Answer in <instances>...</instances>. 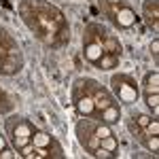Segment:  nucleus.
Wrapping results in <instances>:
<instances>
[{
  "label": "nucleus",
  "instance_id": "obj_1",
  "mask_svg": "<svg viewBox=\"0 0 159 159\" xmlns=\"http://www.w3.org/2000/svg\"><path fill=\"white\" fill-rule=\"evenodd\" d=\"M7 129H9V136H11V140H13L15 151H19L24 144L32 142V134H34V129H36V127L28 121V119L11 117V119L7 121Z\"/></svg>",
  "mask_w": 159,
  "mask_h": 159
},
{
  "label": "nucleus",
  "instance_id": "obj_2",
  "mask_svg": "<svg viewBox=\"0 0 159 159\" xmlns=\"http://www.w3.org/2000/svg\"><path fill=\"white\" fill-rule=\"evenodd\" d=\"M110 85H112V91H115L117 100L123 102V104H134L140 96V89L136 85V81L127 74H115L110 79Z\"/></svg>",
  "mask_w": 159,
  "mask_h": 159
},
{
  "label": "nucleus",
  "instance_id": "obj_3",
  "mask_svg": "<svg viewBox=\"0 0 159 159\" xmlns=\"http://www.w3.org/2000/svg\"><path fill=\"white\" fill-rule=\"evenodd\" d=\"M72 98H74V108L81 117H96L98 110H96V104L91 100V93L87 91V85H85V79H79L74 83V91H72Z\"/></svg>",
  "mask_w": 159,
  "mask_h": 159
},
{
  "label": "nucleus",
  "instance_id": "obj_4",
  "mask_svg": "<svg viewBox=\"0 0 159 159\" xmlns=\"http://www.w3.org/2000/svg\"><path fill=\"white\" fill-rule=\"evenodd\" d=\"M76 136H79V142L81 147L85 148L87 153H93L100 147V138L93 134V123L91 121H81L76 125Z\"/></svg>",
  "mask_w": 159,
  "mask_h": 159
},
{
  "label": "nucleus",
  "instance_id": "obj_5",
  "mask_svg": "<svg viewBox=\"0 0 159 159\" xmlns=\"http://www.w3.org/2000/svg\"><path fill=\"white\" fill-rule=\"evenodd\" d=\"M85 85H87V91L91 93V100H93V104H96V110H98V112L102 108L110 106V104L115 102V100H112V96H110V93L102 85H100V83L91 81V79H85Z\"/></svg>",
  "mask_w": 159,
  "mask_h": 159
},
{
  "label": "nucleus",
  "instance_id": "obj_6",
  "mask_svg": "<svg viewBox=\"0 0 159 159\" xmlns=\"http://www.w3.org/2000/svg\"><path fill=\"white\" fill-rule=\"evenodd\" d=\"M110 19H112V24L117 25V28H132L136 24V13L127 4H121V7H117L112 11Z\"/></svg>",
  "mask_w": 159,
  "mask_h": 159
},
{
  "label": "nucleus",
  "instance_id": "obj_7",
  "mask_svg": "<svg viewBox=\"0 0 159 159\" xmlns=\"http://www.w3.org/2000/svg\"><path fill=\"white\" fill-rule=\"evenodd\" d=\"M106 51H104V47L100 45V43H96V40H89V38H83V55H85V60L89 61V64H98V60L104 55Z\"/></svg>",
  "mask_w": 159,
  "mask_h": 159
},
{
  "label": "nucleus",
  "instance_id": "obj_8",
  "mask_svg": "<svg viewBox=\"0 0 159 159\" xmlns=\"http://www.w3.org/2000/svg\"><path fill=\"white\" fill-rule=\"evenodd\" d=\"M142 15H144L147 24L157 32V28H159V0H144Z\"/></svg>",
  "mask_w": 159,
  "mask_h": 159
},
{
  "label": "nucleus",
  "instance_id": "obj_9",
  "mask_svg": "<svg viewBox=\"0 0 159 159\" xmlns=\"http://www.w3.org/2000/svg\"><path fill=\"white\" fill-rule=\"evenodd\" d=\"M98 117H100V121L108 123V125H112V123H119V119H121V108H119V106L112 102L110 106H106V108L100 110Z\"/></svg>",
  "mask_w": 159,
  "mask_h": 159
},
{
  "label": "nucleus",
  "instance_id": "obj_10",
  "mask_svg": "<svg viewBox=\"0 0 159 159\" xmlns=\"http://www.w3.org/2000/svg\"><path fill=\"white\" fill-rule=\"evenodd\" d=\"M32 144H34L36 148H47V151H51V147H55L57 142H55L47 132L34 129V134H32Z\"/></svg>",
  "mask_w": 159,
  "mask_h": 159
},
{
  "label": "nucleus",
  "instance_id": "obj_11",
  "mask_svg": "<svg viewBox=\"0 0 159 159\" xmlns=\"http://www.w3.org/2000/svg\"><path fill=\"white\" fill-rule=\"evenodd\" d=\"M102 47H104L106 53H112V55H119V57H121V43L112 36V34H106V36H104Z\"/></svg>",
  "mask_w": 159,
  "mask_h": 159
},
{
  "label": "nucleus",
  "instance_id": "obj_12",
  "mask_svg": "<svg viewBox=\"0 0 159 159\" xmlns=\"http://www.w3.org/2000/svg\"><path fill=\"white\" fill-rule=\"evenodd\" d=\"M144 93H159V72L153 70L144 76Z\"/></svg>",
  "mask_w": 159,
  "mask_h": 159
},
{
  "label": "nucleus",
  "instance_id": "obj_13",
  "mask_svg": "<svg viewBox=\"0 0 159 159\" xmlns=\"http://www.w3.org/2000/svg\"><path fill=\"white\" fill-rule=\"evenodd\" d=\"M117 64H119V55H112V53H104V55H102V57L98 60V64H96V66H98L100 70H112V68H115Z\"/></svg>",
  "mask_w": 159,
  "mask_h": 159
},
{
  "label": "nucleus",
  "instance_id": "obj_14",
  "mask_svg": "<svg viewBox=\"0 0 159 159\" xmlns=\"http://www.w3.org/2000/svg\"><path fill=\"white\" fill-rule=\"evenodd\" d=\"M144 102L147 106L153 110V117L159 115V93H144Z\"/></svg>",
  "mask_w": 159,
  "mask_h": 159
},
{
  "label": "nucleus",
  "instance_id": "obj_15",
  "mask_svg": "<svg viewBox=\"0 0 159 159\" xmlns=\"http://www.w3.org/2000/svg\"><path fill=\"white\" fill-rule=\"evenodd\" d=\"M125 4V0H100V7H102V11L106 13V15H112V11L117 9V7H121Z\"/></svg>",
  "mask_w": 159,
  "mask_h": 159
},
{
  "label": "nucleus",
  "instance_id": "obj_16",
  "mask_svg": "<svg viewBox=\"0 0 159 159\" xmlns=\"http://www.w3.org/2000/svg\"><path fill=\"white\" fill-rule=\"evenodd\" d=\"M100 147L106 148V151H110V153H115V151L119 148V140L115 138V134H110V136H106V138L100 140Z\"/></svg>",
  "mask_w": 159,
  "mask_h": 159
},
{
  "label": "nucleus",
  "instance_id": "obj_17",
  "mask_svg": "<svg viewBox=\"0 0 159 159\" xmlns=\"http://www.w3.org/2000/svg\"><path fill=\"white\" fill-rule=\"evenodd\" d=\"M93 134H96V136L100 138V140H102V138H106V136L112 134V129H110V125H108V123L100 121V123H93Z\"/></svg>",
  "mask_w": 159,
  "mask_h": 159
},
{
  "label": "nucleus",
  "instance_id": "obj_18",
  "mask_svg": "<svg viewBox=\"0 0 159 159\" xmlns=\"http://www.w3.org/2000/svg\"><path fill=\"white\" fill-rule=\"evenodd\" d=\"M144 132L151 136H159V121H157V117H153L151 121H148V125L144 127Z\"/></svg>",
  "mask_w": 159,
  "mask_h": 159
},
{
  "label": "nucleus",
  "instance_id": "obj_19",
  "mask_svg": "<svg viewBox=\"0 0 159 159\" xmlns=\"http://www.w3.org/2000/svg\"><path fill=\"white\" fill-rule=\"evenodd\" d=\"M132 119L136 121V125H138V127H142V129H144V127L148 125V121H151L153 117H148V115H142V112H138V115H134Z\"/></svg>",
  "mask_w": 159,
  "mask_h": 159
},
{
  "label": "nucleus",
  "instance_id": "obj_20",
  "mask_svg": "<svg viewBox=\"0 0 159 159\" xmlns=\"http://www.w3.org/2000/svg\"><path fill=\"white\" fill-rule=\"evenodd\" d=\"M93 157H100V159H110V157H115V153H110V151H106V148H102V147H98L93 153H91Z\"/></svg>",
  "mask_w": 159,
  "mask_h": 159
},
{
  "label": "nucleus",
  "instance_id": "obj_21",
  "mask_svg": "<svg viewBox=\"0 0 159 159\" xmlns=\"http://www.w3.org/2000/svg\"><path fill=\"white\" fill-rule=\"evenodd\" d=\"M17 157H21V155H19V151L15 153V151H11L9 147L0 151V159H17Z\"/></svg>",
  "mask_w": 159,
  "mask_h": 159
},
{
  "label": "nucleus",
  "instance_id": "obj_22",
  "mask_svg": "<svg viewBox=\"0 0 159 159\" xmlns=\"http://www.w3.org/2000/svg\"><path fill=\"white\" fill-rule=\"evenodd\" d=\"M148 51H151L153 60L157 61V60H159V38H153V43L148 45Z\"/></svg>",
  "mask_w": 159,
  "mask_h": 159
},
{
  "label": "nucleus",
  "instance_id": "obj_23",
  "mask_svg": "<svg viewBox=\"0 0 159 159\" xmlns=\"http://www.w3.org/2000/svg\"><path fill=\"white\" fill-rule=\"evenodd\" d=\"M2 148H7V138L0 134V151H2Z\"/></svg>",
  "mask_w": 159,
  "mask_h": 159
},
{
  "label": "nucleus",
  "instance_id": "obj_24",
  "mask_svg": "<svg viewBox=\"0 0 159 159\" xmlns=\"http://www.w3.org/2000/svg\"><path fill=\"white\" fill-rule=\"evenodd\" d=\"M7 53H4V49H0V61H2V57H4Z\"/></svg>",
  "mask_w": 159,
  "mask_h": 159
},
{
  "label": "nucleus",
  "instance_id": "obj_25",
  "mask_svg": "<svg viewBox=\"0 0 159 159\" xmlns=\"http://www.w3.org/2000/svg\"><path fill=\"white\" fill-rule=\"evenodd\" d=\"M2 36H4V34H2V30H0V40H2Z\"/></svg>",
  "mask_w": 159,
  "mask_h": 159
}]
</instances>
